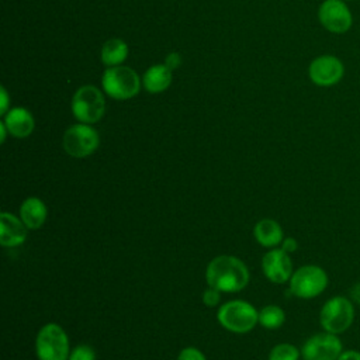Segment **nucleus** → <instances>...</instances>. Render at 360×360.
<instances>
[{"instance_id":"f257e3e1","label":"nucleus","mask_w":360,"mask_h":360,"mask_svg":"<svg viewBox=\"0 0 360 360\" xmlns=\"http://www.w3.org/2000/svg\"><path fill=\"white\" fill-rule=\"evenodd\" d=\"M205 280L208 287L217 288L221 292H238L248 285L249 270L240 259L221 255L208 263Z\"/></svg>"},{"instance_id":"f03ea898","label":"nucleus","mask_w":360,"mask_h":360,"mask_svg":"<svg viewBox=\"0 0 360 360\" xmlns=\"http://www.w3.org/2000/svg\"><path fill=\"white\" fill-rule=\"evenodd\" d=\"M104 93L114 100H129L135 97L142 86V77L128 66H110L101 77Z\"/></svg>"},{"instance_id":"7ed1b4c3","label":"nucleus","mask_w":360,"mask_h":360,"mask_svg":"<svg viewBox=\"0 0 360 360\" xmlns=\"http://www.w3.org/2000/svg\"><path fill=\"white\" fill-rule=\"evenodd\" d=\"M73 117L83 124H96L105 112V98L103 91L93 86L84 84L79 87L72 97Z\"/></svg>"},{"instance_id":"20e7f679","label":"nucleus","mask_w":360,"mask_h":360,"mask_svg":"<svg viewBox=\"0 0 360 360\" xmlns=\"http://www.w3.org/2000/svg\"><path fill=\"white\" fill-rule=\"evenodd\" d=\"M218 322L229 332L246 333L250 332L256 323H259L257 309L242 300H233L225 302L217 314Z\"/></svg>"},{"instance_id":"39448f33","label":"nucleus","mask_w":360,"mask_h":360,"mask_svg":"<svg viewBox=\"0 0 360 360\" xmlns=\"http://www.w3.org/2000/svg\"><path fill=\"white\" fill-rule=\"evenodd\" d=\"M35 352L39 360H69V338L56 323L44 325L35 339Z\"/></svg>"},{"instance_id":"423d86ee","label":"nucleus","mask_w":360,"mask_h":360,"mask_svg":"<svg viewBox=\"0 0 360 360\" xmlns=\"http://www.w3.org/2000/svg\"><path fill=\"white\" fill-rule=\"evenodd\" d=\"M353 321H354L353 301L342 295L329 298L323 304L319 312V322L323 330L335 335H339L347 330L352 326Z\"/></svg>"},{"instance_id":"0eeeda50","label":"nucleus","mask_w":360,"mask_h":360,"mask_svg":"<svg viewBox=\"0 0 360 360\" xmlns=\"http://www.w3.org/2000/svg\"><path fill=\"white\" fill-rule=\"evenodd\" d=\"M328 285L326 271L316 264H305L297 269L290 278V292L302 300H311L325 291Z\"/></svg>"},{"instance_id":"6e6552de","label":"nucleus","mask_w":360,"mask_h":360,"mask_svg":"<svg viewBox=\"0 0 360 360\" xmlns=\"http://www.w3.org/2000/svg\"><path fill=\"white\" fill-rule=\"evenodd\" d=\"M65 152L72 158H86L93 155L98 145V132L90 124H73L70 125L62 138Z\"/></svg>"},{"instance_id":"1a4fd4ad","label":"nucleus","mask_w":360,"mask_h":360,"mask_svg":"<svg viewBox=\"0 0 360 360\" xmlns=\"http://www.w3.org/2000/svg\"><path fill=\"white\" fill-rule=\"evenodd\" d=\"M318 20L332 34H345L353 24L352 11L343 0H323L318 8Z\"/></svg>"},{"instance_id":"9d476101","label":"nucleus","mask_w":360,"mask_h":360,"mask_svg":"<svg viewBox=\"0 0 360 360\" xmlns=\"http://www.w3.org/2000/svg\"><path fill=\"white\" fill-rule=\"evenodd\" d=\"M343 346L338 335L330 332L316 333L305 340L301 354L305 360H338Z\"/></svg>"},{"instance_id":"9b49d317","label":"nucleus","mask_w":360,"mask_h":360,"mask_svg":"<svg viewBox=\"0 0 360 360\" xmlns=\"http://www.w3.org/2000/svg\"><path fill=\"white\" fill-rule=\"evenodd\" d=\"M345 75L342 60L333 55L316 56L308 68L311 82L319 87H330L338 84Z\"/></svg>"},{"instance_id":"f8f14e48","label":"nucleus","mask_w":360,"mask_h":360,"mask_svg":"<svg viewBox=\"0 0 360 360\" xmlns=\"http://www.w3.org/2000/svg\"><path fill=\"white\" fill-rule=\"evenodd\" d=\"M262 269L267 280L276 284L290 281L292 276V262L290 259V255L284 252L281 248L271 249L263 256Z\"/></svg>"},{"instance_id":"ddd939ff","label":"nucleus","mask_w":360,"mask_h":360,"mask_svg":"<svg viewBox=\"0 0 360 360\" xmlns=\"http://www.w3.org/2000/svg\"><path fill=\"white\" fill-rule=\"evenodd\" d=\"M28 228L21 221L10 212L0 214V243L4 248H14L25 242Z\"/></svg>"},{"instance_id":"4468645a","label":"nucleus","mask_w":360,"mask_h":360,"mask_svg":"<svg viewBox=\"0 0 360 360\" xmlns=\"http://www.w3.org/2000/svg\"><path fill=\"white\" fill-rule=\"evenodd\" d=\"M3 122L6 124L8 134L14 138H27L35 128V120L32 114L24 107L10 108L6 112Z\"/></svg>"},{"instance_id":"2eb2a0df","label":"nucleus","mask_w":360,"mask_h":360,"mask_svg":"<svg viewBox=\"0 0 360 360\" xmlns=\"http://www.w3.org/2000/svg\"><path fill=\"white\" fill-rule=\"evenodd\" d=\"M48 210L38 197H28L20 205V218L28 229H39L46 221Z\"/></svg>"},{"instance_id":"dca6fc26","label":"nucleus","mask_w":360,"mask_h":360,"mask_svg":"<svg viewBox=\"0 0 360 360\" xmlns=\"http://www.w3.org/2000/svg\"><path fill=\"white\" fill-rule=\"evenodd\" d=\"M172 84V69L165 63L152 65L142 76V86L148 93H163Z\"/></svg>"},{"instance_id":"f3484780","label":"nucleus","mask_w":360,"mask_h":360,"mask_svg":"<svg viewBox=\"0 0 360 360\" xmlns=\"http://www.w3.org/2000/svg\"><path fill=\"white\" fill-rule=\"evenodd\" d=\"M253 235L257 243H260L264 248H274L280 245L284 239L283 228L277 221L270 218L260 219L253 228Z\"/></svg>"},{"instance_id":"a211bd4d","label":"nucleus","mask_w":360,"mask_h":360,"mask_svg":"<svg viewBox=\"0 0 360 360\" xmlns=\"http://www.w3.org/2000/svg\"><path fill=\"white\" fill-rule=\"evenodd\" d=\"M128 52H129V49H128V45L125 41H122L120 38H111L103 44L101 52H100V59L107 68L118 66L127 59Z\"/></svg>"},{"instance_id":"6ab92c4d","label":"nucleus","mask_w":360,"mask_h":360,"mask_svg":"<svg viewBox=\"0 0 360 360\" xmlns=\"http://www.w3.org/2000/svg\"><path fill=\"white\" fill-rule=\"evenodd\" d=\"M285 321V314L278 305H266L259 312V323L266 329H277Z\"/></svg>"},{"instance_id":"aec40b11","label":"nucleus","mask_w":360,"mask_h":360,"mask_svg":"<svg viewBox=\"0 0 360 360\" xmlns=\"http://www.w3.org/2000/svg\"><path fill=\"white\" fill-rule=\"evenodd\" d=\"M300 354V350L294 345L278 343L270 350L269 360H298Z\"/></svg>"},{"instance_id":"412c9836","label":"nucleus","mask_w":360,"mask_h":360,"mask_svg":"<svg viewBox=\"0 0 360 360\" xmlns=\"http://www.w3.org/2000/svg\"><path fill=\"white\" fill-rule=\"evenodd\" d=\"M69 360H96V352L89 345H79L70 352Z\"/></svg>"},{"instance_id":"4be33fe9","label":"nucleus","mask_w":360,"mask_h":360,"mask_svg":"<svg viewBox=\"0 0 360 360\" xmlns=\"http://www.w3.org/2000/svg\"><path fill=\"white\" fill-rule=\"evenodd\" d=\"M221 300V291L212 287H208L204 292H202V302L207 307H215Z\"/></svg>"},{"instance_id":"5701e85b","label":"nucleus","mask_w":360,"mask_h":360,"mask_svg":"<svg viewBox=\"0 0 360 360\" xmlns=\"http://www.w3.org/2000/svg\"><path fill=\"white\" fill-rule=\"evenodd\" d=\"M177 360H207L204 353L197 347H186L179 353Z\"/></svg>"},{"instance_id":"b1692460","label":"nucleus","mask_w":360,"mask_h":360,"mask_svg":"<svg viewBox=\"0 0 360 360\" xmlns=\"http://www.w3.org/2000/svg\"><path fill=\"white\" fill-rule=\"evenodd\" d=\"M281 249L290 255L298 249V243L294 238H284L281 242Z\"/></svg>"},{"instance_id":"393cba45","label":"nucleus","mask_w":360,"mask_h":360,"mask_svg":"<svg viewBox=\"0 0 360 360\" xmlns=\"http://www.w3.org/2000/svg\"><path fill=\"white\" fill-rule=\"evenodd\" d=\"M181 63V58H180V53L177 52H172L166 56V60H165V65L169 66L172 70L176 69L179 65Z\"/></svg>"},{"instance_id":"a878e982","label":"nucleus","mask_w":360,"mask_h":360,"mask_svg":"<svg viewBox=\"0 0 360 360\" xmlns=\"http://www.w3.org/2000/svg\"><path fill=\"white\" fill-rule=\"evenodd\" d=\"M0 93H1L0 114H1V115H6V112L10 110V108H8V105H10V103H8V94H7V90H6L4 87H1V89H0Z\"/></svg>"},{"instance_id":"bb28decb","label":"nucleus","mask_w":360,"mask_h":360,"mask_svg":"<svg viewBox=\"0 0 360 360\" xmlns=\"http://www.w3.org/2000/svg\"><path fill=\"white\" fill-rule=\"evenodd\" d=\"M338 360H360V352L357 350H345Z\"/></svg>"},{"instance_id":"cd10ccee","label":"nucleus","mask_w":360,"mask_h":360,"mask_svg":"<svg viewBox=\"0 0 360 360\" xmlns=\"http://www.w3.org/2000/svg\"><path fill=\"white\" fill-rule=\"evenodd\" d=\"M349 295H350V300L356 304L360 305V281L356 283L354 285H352L350 291H349Z\"/></svg>"},{"instance_id":"c85d7f7f","label":"nucleus","mask_w":360,"mask_h":360,"mask_svg":"<svg viewBox=\"0 0 360 360\" xmlns=\"http://www.w3.org/2000/svg\"><path fill=\"white\" fill-rule=\"evenodd\" d=\"M0 132H1V136H0V142L3 143L4 141H6V136H7V134H8V129H7V127H6V124L1 121L0 122Z\"/></svg>"},{"instance_id":"c756f323","label":"nucleus","mask_w":360,"mask_h":360,"mask_svg":"<svg viewBox=\"0 0 360 360\" xmlns=\"http://www.w3.org/2000/svg\"><path fill=\"white\" fill-rule=\"evenodd\" d=\"M343 1H350V0H343Z\"/></svg>"}]
</instances>
